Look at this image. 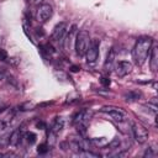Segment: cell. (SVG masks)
Returning a JSON list of instances; mask_svg holds the SVG:
<instances>
[{"label": "cell", "instance_id": "6da1fadb", "mask_svg": "<svg viewBox=\"0 0 158 158\" xmlns=\"http://www.w3.org/2000/svg\"><path fill=\"white\" fill-rule=\"evenodd\" d=\"M152 44H153V40L148 36H142L136 41V43L132 48V58L137 65L144 64V62L149 54V51L152 48Z\"/></svg>", "mask_w": 158, "mask_h": 158}, {"label": "cell", "instance_id": "7a4b0ae2", "mask_svg": "<svg viewBox=\"0 0 158 158\" xmlns=\"http://www.w3.org/2000/svg\"><path fill=\"white\" fill-rule=\"evenodd\" d=\"M89 44H90V35H89V32L86 30L78 31L77 36H75V40H74V49H75L77 56H79V57L85 56Z\"/></svg>", "mask_w": 158, "mask_h": 158}, {"label": "cell", "instance_id": "3957f363", "mask_svg": "<svg viewBox=\"0 0 158 158\" xmlns=\"http://www.w3.org/2000/svg\"><path fill=\"white\" fill-rule=\"evenodd\" d=\"M91 116H93V112L90 110H88V109H84V110H81V111H79L77 114V116L74 117L73 122H74V125H75V127H77V130L79 132L84 133L86 131V127L90 123Z\"/></svg>", "mask_w": 158, "mask_h": 158}, {"label": "cell", "instance_id": "277c9868", "mask_svg": "<svg viewBox=\"0 0 158 158\" xmlns=\"http://www.w3.org/2000/svg\"><path fill=\"white\" fill-rule=\"evenodd\" d=\"M101 112L106 114V115L110 116L114 121H117V122H125L126 118H127L126 112H125L122 109L117 107V106H111V105H109V106H102V107H101Z\"/></svg>", "mask_w": 158, "mask_h": 158}, {"label": "cell", "instance_id": "5b68a950", "mask_svg": "<svg viewBox=\"0 0 158 158\" xmlns=\"http://www.w3.org/2000/svg\"><path fill=\"white\" fill-rule=\"evenodd\" d=\"M67 28H68L67 22H59V23H57L54 26V28H53L52 35H51V41L53 43L62 44L63 43V40L65 37V33H67Z\"/></svg>", "mask_w": 158, "mask_h": 158}, {"label": "cell", "instance_id": "8992f818", "mask_svg": "<svg viewBox=\"0 0 158 158\" xmlns=\"http://www.w3.org/2000/svg\"><path fill=\"white\" fill-rule=\"evenodd\" d=\"M99 49H100V41L99 40H90V44L88 47V51L85 53L86 62L89 64H94L98 60L99 57Z\"/></svg>", "mask_w": 158, "mask_h": 158}, {"label": "cell", "instance_id": "52a82bcc", "mask_svg": "<svg viewBox=\"0 0 158 158\" xmlns=\"http://www.w3.org/2000/svg\"><path fill=\"white\" fill-rule=\"evenodd\" d=\"M132 135H133V138L138 143H144L148 139V131L141 123H133L132 125Z\"/></svg>", "mask_w": 158, "mask_h": 158}, {"label": "cell", "instance_id": "ba28073f", "mask_svg": "<svg viewBox=\"0 0 158 158\" xmlns=\"http://www.w3.org/2000/svg\"><path fill=\"white\" fill-rule=\"evenodd\" d=\"M53 15V9L49 4H41L37 9V14L36 17L40 22H46L47 20H49Z\"/></svg>", "mask_w": 158, "mask_h": 158}, {"label": "cell", "instance_id": "9c48e42d", "mask_svg": "<svg viewBox=\"0 0 158 158\" xmlns=\"http://www.w3.org/2000/svg\"><path fill=\"white\" fill-rule=\"evenodd\" d=\"M132 70V64L130 62H126V60H121L116 64V74L117 77L122 78V77H126L128 73H131Z\"/></svg>", "mask_w": 158, "mask_h": 158}, {"label": "cell", "instance_id": "30bf717a", "mask_svg": "<svg viewBox=\"0 0 158 158\" xmlns=\"http://www.w3.org/2000/svg\"><path fill=\"white\" fill-rule=\"evenodd\" d=\"M148 56H149V67L152 72L156 73L158 69V48L156 46H152Z\"/></svg>", "mask_w": 158, "mask_h": 158}, {"label": "cell", "instance_id": "8fae6325", "mask_svg": "<svg viewBox=\"0 0 158 158\" xmlns=\"http://www.w3.org/2000/svg\"><path fill=\"white\" fill-rule=\"evenodd\" d=\"M21 138H23V135L21 132V130H15L10 136H9V144H11L12 147L19 146Z\"/></svg>", "mask_w": 158, "mask_h": 158}, {"label": "cell", "instance_id": "7c38bea8", "mask_svg": "<svg viewBox=\"0 0 158 158\" xmlns=\"http://www.w3.org/2000/svg\"><path fill=\"white\" fill-rule=\"evenodd\" d=\"M64 127V120L62 117H56L52 122V126H51V131L53 135H58Z\"/></svg>", "mask_w": 158, "mask_h": 158}, {"label": "cell", "instance_id": "4fadbf2b", "mask_svg": "<svg viewBox=\"0 0 158 158\" xmlns=\"http://www.w3.org/2000/svg\"><path fill=\"white\" fill-rule=\"evenodd\" d=\"M74 35H77V26H75V25H73V26L69 28V32H68L67 37H64L65 40H63V41H64V47H65V49H69V48H70V43H72V41H73Z\"/></svg>", "mask_w": 158, "mask_h": 158}, {"label": "cell", "instance_id": "5bb4252c", "mask_svg": "<svg viewBox=\"0 0 158 158\" xmlns=\"http://www.w3.org/2000/svg\"><path fill=\"white\" fill-rule=\"evenodd\" d=\"M114 60H115V51L114 49H110V52L107 53V57H106V60L104 63V68L105 70H111L112 69V64H114Z\"/></svg>", "mask_w": 158, "mask_h": 158}, {"label": "cell", "instance_id": "9a60e30c", "mask_svg": "<svg viewBox=\"0 0 158 158\" xmlns=\"http://www.w3.org/2000/svg\"><path fill=\"white\" fill-rule=\"evenodd\" d=\"M139 96H141V93H139V91L132 90V91H128L127 94H125V100L128 101V102H132V101L138 100Z\"/></svg>", "mask_w": 158, "mask_h": 158}, {"label": "cell", "instance_id": "2e32d148", "mask_svg": "<svg viewBox=\"0 0 158 158\" xmlns=\"http://www.w3.org/2000/svg\"><path fill=\"white\" fill-rule=\"evenodd\" d=\"M23 138L27 141V143H30V144H33L35 142H36V135L33 133V132H26L25 135H23Z\"/></svg>", "mask_w": 158, "mask_h": 158}, {"label": "cell", "instance_id": "e0dca14e", "mask_svg": "<svg viewBox=\"0 0 158 158\" xmlns=\"http://www.w3.org/2000/svg\"><path fill=\"white\" fill-rule=\"evenodd\" d=\"M37 152H38L40 154H44L46 152H48V146H47L46 143L40 144V146H38V148H37Z\"/></svg>", "mask_w": 158, "mask_h": 158}, {"label": "cell", "instance_id": "ac0fdd59", "mask_svg": "<svg viewBox=\"0 0 158 158\" xmlns=\"http://www.w3.org/2000/svg\"><path fill=\"white\" fill-rule=\"evenodd\" d=\"M7 59V52L2 48H0V60L1 62H5Z\"/></svg>", "mask_w": 158, "mask_h": 158}, {"label": "cell", "instance_id": "d6986e66", "mask_svg": "<svg viewBox=\"0 0 158 158\" xmlns=\"http://www.w3.org/2000/svg\"><path fill=\"white\" fill-rule=\"evenodd\" d=\"M100 81H101V84H102L104 86H106V88H107V86L110 85V83H111L109 78H101V80H100Z\"/></svg>", "mask_w": 158, "mask_h": 158}, {"label": "cell", "instance_id": "ffe728a7", "mask_svg": "<svg viewBox=\"0 0 158 158\" xmlns=\"http://www.w3.org/2000/svg\"><path fill=\"white\" fill-rule=\"evenodd\" d=\"M5 127H6V123H5L4 121H1V120H0V131H1V130H4Z\"/></svg>", "mask_w": 158, "mask_h": 158}, {"label": "cell", "instance_id": "44dd1931", "mask_svg": "<svg viewBox=\"0 0 158 158\" xmlns=\"http://www.w3.org/2000/svg\"><path fill=\"white\" fill-rule=\"evenodd\" d=\"M4 78H5V73H4L2 70H0V81H1Z\"/></svg>", "mask_w": 158, "mask_h": 158}, {"label": "cell", "instance_id": "7402d4cb", "mask_svg": "<svg viewBox=\"0 0 158 158\" xmlns=\"http://www.w3.org/2000/svg\"><path fill=\"white\" fill-rule=\"evenodd\" d=\"M4 110H5V109H2V107H0V114H1V112H2Z\"/></svg>", "mask_w": 158, "mask_h": 158}, {"label": "cell", "instance_id": "603a6c76", "mask_svg": "<svg viewBox=\"0 0 158 158\" xmlns=\"http://www.w3.org/2000/svg\"><path fill=\"white\" fill-rule=\"evenodd\" d=\"M1 40H2V38H1V37H0V46H1Z\"/></svg>", "mask_w": 158, "mask_h": 158}, {"label": "cell", "instance_id": "cb8c5ba5", "mask_svg": "<svg viewBox=\"0 0 158 158\" xmlns=\"http://www.w3.org/2000/svg\"><path fill=\"white\" fill-rule=\"evenodd\" d=\"M26 1H30V0H26Z\"/></svg>", "mask_w": 158, "mask_h": 158}]
</instances>
